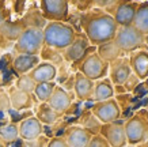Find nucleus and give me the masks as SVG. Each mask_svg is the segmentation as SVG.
<instances>
[{
    "instance_id": "obj_16",
    "label": "nucleus",
    "mask_w": 148,
    "mask_h": 147,
    "mask_svg": "<svg viewBox=\"0 0 148 147\" xmlns=\"http://www.w3.org/2000/svg\"><path fill=\"white\" fill-rule=\"evenodd\" d=\"M27 75L30 76L37 85L48 83V82H53V79L57 75V70L52 63H41L36 68H33Z\"/></svg>"
},
{
    "instance_id": "obj_17",
    "label": "nucleus",
    "mask_w": 148,
    "mask_h": 147,
    "mask_svg": "<svg viewBox=\"0 0 148 147\" xmlns=\"http://www.w3.org/2000/svg\"><path fill=\"white\" fill-rule=\"evenodd\" d=\"M19 136L25 140H36L42 134V124L37 117H27L19 124Z\"/></svg>"
},
{
    "instance_id": "obj_22",
    "label": "nucleus",
    "mask_w": 148,
    "mask_h": 147,
    "mask_svg": "<svg viewBox=\"0 0 148 147\" xmlns=\"http://www.w3.org/2000/svg\"><path fill=\"white\" fill-rule=\"evenodd\" d=\"M97 55L106 63H112V61H114V60H117V59L122 57L121 56L122 52L120 50V48L117 46L114 40L109 41V42H105V44H102V45H98V46H97Z\"/></svg>"
},
{
    "instance_id": "obj_31",
    "label": "nucleus",
    "mask_w": 148,
    "mask_h": 147,
    "mask_svg": "<svg viewBox=\"0 0 148 147\" xmlns=\"http://www.w3.org/2000/svg\"><path fill=\"white\" fill-rule=\"evenodd\" d=\"M116 101L118 104V106L120 109H128L130 106V104H132V95L129 93H125V94H121V95H116Z\"/></svg>"
},
{
    "instance_id": "obj_40",
    "label": "nucleus",
    "mask_w": 148,
    "mask_h": 147,
    "mask_svg": "<svg viewBox=\"0 0 148 147\" xmlns=\"http://www.w3.org/2000/svg\"><path fill=\"white\" fill-rule=\"evenodd\" d=\"M0 147H4V146H3V144H1V143H0Z\"/></svg>"
},
{
    "instance_id": "obj_23",
    "label": "nucleus",
    "mask_w": 148,
    "mask_h": 147,
    "mask_svg": "<svg viewBox=\"0 0 148 147\" xmlns=\"http://www.w3.org/2000/svg\"><path fill=\"white\" fill-rule=\"evenodd\" d=\"M132 26H135L141 34L148 36V1L139 3Z\"/></svg>"
},
{
    "instance_id": "obj_18",
    "label": "nucleus",
    "mask_w": 148,
    "mask_h": 147,
    "mask_svg": "<svg viewBox=\"0 0 148 147\" xmlns=\"http://www.w3.org/2000/svg\"><path fill=\"white\" fill-rule=\"evenodd\" d=\"M94 83L95 82L82 75L80 72H77L73 79V91L76 94L77 99H82V101L90 99L94 93Z\"/></svg>"
},
{
    "instance_id": "obj_20",
    "label": "nucleus",
    "mask_w": 148,
    "mask_h": 147,
    "mask_svg": "<svg viewBox=\"0 0 148 147\" xmlns=\"http://www.w3.org/2000/svg\"><path fill=\"white\" fill-rule=\"evenodd\" d=\"M114 97V90H113V83L110 82L109 78H103L99 79L94 83V93L92 98L95 102H102L106 99Z\"/></svg>"
},
{
    "instance_id": "obj_8",
    "label": "nucleus",
    "mask_w": 148,
    "mask_h": 147,
    "mask_svg": "<svg viewBox=\"0 0 148 147\" xmlns=\"http://www.w3.org/2000/svg\"><path fill=\"white\" fill-rule=\"evenodd\" d=\"M99 135L105 138L110 147H125L126 136L124 131V121H113L108 124H102Z\"/></svg>"
},
{
    "instance_id": "obj_27",
    "label": "nucleus",
    "mask_w": 148,
    "mask_h": 147,
    "mask_svg": "<svg viewBox=\"0 0 148 147\" xmlns=\"http://www.w3.org/2000/svg\"><path fill=\"white\" fill-rule=\"evenodd\" d=\"M19 136V129L16 124H7L0 128V138L5 143H11L16 140Z\"/></svg>"
},
{
    "instance_id": "obj_32",
    "label": "nucleus",
    "mask_w": 148,
    "mask_h": 147,
    "mask_svg": "<svg viewBox=\"0 0 148 147\" xmlns=\"http://www.w3.org/2000/svg\"><path fill=\"white\" fill-rule=\"evenodd\" d=\"M87 147H110V146H109V143L105 140L103 136H101V135H94V136H91V140L88 142Z\"/></svg>"
},
{
    "instance_id": "obj_6",
    "label": "nucleus",
    "mask_w": 148,
    "mask_h": 147,
    "mask_svg": "<svg viewBox=\"0 0 148 147\" xmlns=\"http://www.w3.org/2000/svg\"><path fill=\"white\" fill-rule=\"evenodd\" d=\"M124 131L126 144L136 146L137 143L145 142L148 140V120L139 112L124 123Z\"/></svg>"
},
{
    "instance_id": "obj_4",
    "label": "nucleus",
    "mask_w": 148,
    "mask_h": 147,
    "mask_svg": "<svg viewBox=\"0 0 148 147\" xmlns=\"http://www.w3.org/2000/svg\"><path fill=\"white\" fill-rule=\"evenodd\" d=\"M114 42L122 53H132L145 45V36L141 34L135 26L118 27Z\"/></svg>"
},
{
    "instance_id": "obj_1",
    "label": "nucleus",
    "mask_w": 148,
    "mask_h": 147,
    "mask_svg": "<svg viewBox=\"0 0 148 147\" xmlns=\"http://www.w3.org/2000/svg\"><path fill=\"white\" fill-rule=\"evenodd\" d=\"M82 26L84 30V36L87 37L88 42L92 44V46L113 41L118 30L113 15L102 11L84 15Z\"/></svg>"
},
{
    "instance_id": "obj_38",
    "label": "nucleus",
    "mask_w": 148,
    "mask_h": 147,
    "mask_svg": "<svg viewBox=\"0 0 148 147\" xmlns=\"http://www.w3.org/2000/svg\"><path fill=\"white\" fill-rule=\"evenodd\" d=\"M135 147H148V140H145V142H141V143H137Z\"/></svg>"
},
{
    "instance_id": "obj_15",
    "label": "nucleus",
    "mask_w": 148,
    "mask_h": 147,
    "mask_svg": "<svg viewBox=\"0 0 148 147\" xmlns=\"http://www.w3.org/2000/svg\"><path fill=\"white\" fill-rule=\"evenodd\" d=\"M91 136L92 135L87 132L83 127L73 125L67 129L64 140L68 144V147H87L88 142L91 140Z\"/></svg>"
},
{
    "instance_id": "obj_29",
    "label": "nucleus",
    "mask_w": 148,
    "mask_h": 147,
    "mask_svg": "<svg viewBox=\"0 0 148 147\" xmlns=\"http://www.w3.org/2000/svg\"><path fill=\"white\" fill-rule=\"evenodd\" d=\"M101 127H102V123H101L92 113H88V116L86 117V120H84V127H83V128L94 136V135H99Z\"/></svg>"
},
{
    "instance_id": "obj_9",
    "label": "nucleus",
    "mask_w": 148,
    "mask_h": 147,
    "mask_svg": "<svg viewBox=\"0 0 148 147\" xmlns=\"http://www.w3.org/2000/svg\"><path fill=\"white\" fill-rule=\"evenodd\" d=\"M68 1L64 0H42L41 11L42 17L50 22H61L68 15Z\"/></svg>"
},
{
    "instance_id": "obj_36",
    "label": "nucleus",
    "mask_w": 148,
    "mask_h": 147,
    "mask_svg": "<svg viewBox=\"0 0 148 147\" xmlns=\"http://www.w3.org/2000/svg\"><path fill=\"white\" fill-rule=\"evenodd\" d=\"M5 22V11H4V4L0 3V26Z\"/></svg>"
},
{
    "instance_id": "obj_14",
    "label": "nucleus",
    "mask_w": 148,
    "mask_h": 147,
    "mask_svg": "<svg viewBox=\"0 0 148 147\" xmlns=\"http://www.w3.org/2000/svg\"><path fill=\"white\" fill-rule=\"evenodd\" d=\"M90 42L86 36H76L75 41L67 49L63 50V56L67 61H79L90 48Z\"/></svg>"
},
{
    "instance_id": "obj_34",
    "label": "nucleus",
    "mask_w": 148,
    "mask_h": 147,
    "mask_svg": "<svg viewBox=\"0 0 148 147\" xmlns=\"http://www.w3.org/2000/svg\"><path fill=\"white\" fill-rule=\"evenodd\" d=\"M48 147H68V144L65 143L64 138H53L52 140H49Z\"/></svg>"
},
{
    "instance_id": "obj_39",
    "label": "nucleus",
    "mask_w": 148,
    "mask_h": 147,
    "mask_svg": "<svg viewBox=\"0 0 148 147\" xmlns=\"http://www.w3.org/2000/svg\"><path fill=\"white\" fill-rule=\"evenodd\" d=\"M145 44H147V46H148V36H145Z\"/></svg>"
},
{
    "instance_id": "obj_13",
    "label": "nucleus",
    "mask_w": 148,
    "mask_h": 147,
    "mask_svg": "<svg viewBox=\"0 0 148 147\" xmlns=\"http://www.w3.org/2000/svg\"><path fill=\"white\" fill-rule=\"evenodd\" d=\"M46 104H48L56 113H58V115L61 116L63 113H65V112L68 110V108L71 106L72 97L68 94V91L64 89V87L56 86L53 90V93H52V95H50V98H49V101Z\"/></svg>"
},
{
    "instance_id": "obj_5",
    "label": "nucleus",
    "mask_w": 148,
    "mask_h": 147,
    "mask_svg": "<svg viewBox=\"0 0 148 147\" xmlns=\"http://www.w3.org/2000/svg\"><path fill=\"white\" fill-rule=\"evenodd\" d=\"M44 46V31L38 27H29L27 26L23 33L21 34L15 48L19 55H32L37 56Z\"/></svg>"
},
{
    "instance_id": "obj_33",
    "label": "nucleus",
    "mask_w": 148,
    "mask_h": 147,
    "mask_svg": "<svg viewBox=\"0 0 148 147\" xmlns=\"http://www.w3.org/2000/svg\"><path fill=\"white\" fill-rule=\"evenodd\" d=\"M11 106L10 105V98L4 91H0V110H5Z\"/></svg>"
},
{
    "instance_id": "obj_2",
    "label": "nucleus",
    "mask_w": 148,
    "mask_h": 147,
    "mask_svg": "<svg viewBox=\"0 0 148 147\" xmlns=\"http://www.w3.org/2000/svg\"><path fill=\"white\" fill-rule=\"evenodd\" d=\"M44 44L57 50H64L75 41L76 33L73 27L63 22H50L44 29Z\"/></svg>"
},
{
    "instance_id": "obj_28",
    "label": "nucleus",
    "mask_w": 148,
    "mask_h": 147,
    "mask_svg": "<svg viewBox=\"0 0 148 147\" xmlns=\"http://www.w3.org/2000/svg\"><path fill=\"white\" fill-rule=\"evenodd\" d=\"M36 86H37V83L26 74V75L19 76V79L16 80V86H15V87L18 90H21V91H23V93L33 94L34 90H36Z\"/></svg>"
},
{
    "instance_id": "obj_37",
    "label": "nucleus",
    "mask_w": 148,
    "mask_h": 147,
    "mask_svg": "<svg viewBox=\"0 0 148 147\" xmlns=\"http://www.w3.org/2000/svg\"><path fill=\"white\" fill-rule=\"evenodd\" d=\"M140 113H141V115H143V116L148 120V102H147V105H145V108H144V109L140 112Z\"/></svg>"
},
{
    "instance_id": "obj_30",
    "label": "nucleus",
    "mask_w": 148,
    "mask_h": 147,
    "mask_svg": "<svg viewBox=\"0 0 148 147\" xmlns=\"http://www.w3.org/2000/svg\"><path fill=\"white\" fill-rule=\"evenodd\" d=\"M140 85V79L137 78V76L132 72L129 76H128V79L122 83V86H124V89H125L126 93H132V91H135L136 87Z\"/></svg>"
},
{
    "instance_id": "obj_26",
    "label": "nucleus",
    "mask_w": 148,
    "mask_h": 147,
    "mask_svg": "<svg viewBox=\"0 0 148 147\" xmlns=\"http://www.w3.org/2000/svg\"><path fill=\"white\" fill-rule=\"evenodd\" d=\"M54 85L53 82H48V83H40V85L36 86V90H34V94H36V97L40 99L41 102H48L49 101L50 95L53 93Z\"/></svg>"
},
{
    "instance_id": "obj_24",
    "label": "nucleus",
    "mask_w": 148,
    "mask_h": 147,
    "mask_svg": "<svg viewBox=\"0 0 148 147\" xmlns=\"http://www.w3.org/2000/svg\"><path fill=\"white\" fill-rule=\"evenodd\" d=\"M26 26L22 22H4L0 26V33L10 41H16Z\"/></svg>"
},
{
    "instance_id": "obj_19",
    "label": "nucleus",
    "mask_w": 148,
    "mask_h": 147,
    "mask_svg": "<svg viewBox=\"0 0 148 147\" xmlns=\"http://www.w3.org/2000/svg\"><path fill=\"white\" fill-rule=\"evenodd\" d=\"M40 64V57L38 56H32V55H18L14 59L12 67L14 70L21 74V75H26L32 71L33 68H36Z\"/></svg>"
},
{
    "instance_id": "obj_10",
    "label": "nucleus",
    "mask_w": 148,
    "mask_h": 147,
    "mask_svg": "<svg viewBox=\"0 0 148 147\" xmlns=\"http://www.w3.org/2000/svg\"><path fill=\"white\" fill-rule=\"evenodd\" d=\"M139 3L137 1H118L114 8V22L118 27H126L133 25L136 11H137Z\"/></svg>"
},
{
    "instance_id": "obj_35",
    "label": "nucleus",
    "mask_w": 148,
    "mask_h": 147,
    "mask_svg": "<svg viewBox=\"0 0 148 147\" xmlns=\"http://www.w3.org/2000/svg\"><path fill=\"white\" fill-rule=\"evenodd\" d=\"M113 90H114V94L116 95H121V94H125V89L122 85H118V86H113Z\"/></svg>"
},
{
    "instance_id": "obj_3",
    "label": "nucleus",
    "mask_w": 148,
    "mask_h": 147,
    "mask_svg": "<svg viewBox=\"0 0 148 147\" xmlns=\"http://www.w3.org/2000/svg\"><path fill=\"white\" fill-rule=\"evenodd\" d=\"M79 72L92 82L103 79L109 72V63L103 61L97 55V46H90L83 57L80 59Z\"/></svg>"
},
{
    "instance_id": "obj_12",
    "label": "nucleus",
    "mask_w": 148,
    "mask_h": 147,
    "mask_svg": "<svg viewBox=\"0 0 148 147\" xmlns=\"http://www.w3.org/2000/svg\"><path fill=\"white\" fill-rule=\"evenodd\" d=\"M130 70L140 80L148 78V50L147 49H139L130 53L129 57Z\"/></svg>"
},
{
    "instance_id": "obj_25",
    "label": "nucleus",
    "mask_w": 148,
    "mask_h": 147,
    "mask_svg": "<svg viewBox=\"0 0 148 147\" xmlns=\"http://www.w3.org/2000/svg\"><path fill=\"white\" fill-rule=\"evenodd\" d=\"M58 117H60V115L56 113L46 102L42 104L38 108V110H37V119H38V121H40L41 124L42 123H45V124H53V123H56L58 120Z\"/></svg>"
},
{
    "instance_id": "obj_21",
    "label": "nucleus",
    "mask_w": 148,
    "mask_h": 147,
    "mask_svg": "<svg viewBox=\"0 0 148 147\" xmlns=\"http://www.w3.org/2000/svg\"><path fill=\"white\" fill-rule=\"evenodd\" d=\"M8 98H10V105L14 109H16V110H22V109H27V108L33 106L32 94L23 93V91L18 90L16 87L11 89Z\"/></svg>"
},
{
    "instance_id": "obj_11",
    "label": "nucleus",
    "mask_w": 148,
    "mask_h": 147,
    "mask_svg": "<svg viewBox=\"0 0 148 147\" xmlns=\"http://www.w3.org/2000/svg\"><path fill=\"white\" fill-rule=\"evenodd\" d=\"M130 74H132V70H130L128 57H120L109 63V79L113 83V86L122 85Z\"/></svg>"
},
{
    "instance_id": "obj_7",
    "label": "nucleus",
    "mask_w": 148,
    "mask_h": 147,
    "mask_svg": "<svg viewBox=\"0 0 148 147\" xmlns=\"http://www.w3.org/2000/svg\"><path fill=\"white\" fill-rule=\"evenodd\" d=\"M91 113L102 124L117 121L121 117V109L114 98H110V99H106L102 102H95L92 109H91Z\"/></svg>"
}]
</instances>
